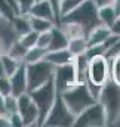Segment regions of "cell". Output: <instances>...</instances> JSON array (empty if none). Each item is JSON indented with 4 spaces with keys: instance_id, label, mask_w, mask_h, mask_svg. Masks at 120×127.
<instances>
[{
    "instance_id": "obj_23",
    "label": "cell",
    "mask_w": 120,
    "mask_h": 127,
    "mask_svg": "<svg viewBox=\"0 0 120 127\" xmlns=\"http://www.w3.org/2000/svg\"><path fill=\"white\" fill-rule=\"evenodd\" d=\"M0 59H1L3 71H4V75H6V77H10V75L18 69V66L21 65V61H18V59H15V58L9 56L7 53L0 55Z\"/></svg>"
},
{
    "instance_id": "obj_17",
    "label": "cell",
    "mask_w": 120,
    "mask_h": 127,
    "mask_svg": "<svg viewBox=\"0 0 120 127\" xmlns=\"http://www.w3.org/2000/svg\"><path fill=\"white\" fill-rule=\"evenodd\" d=\"M28 21H30L31 30L36 32H43L49 31L55 27V22L46 18H40V16H34V15H28Z\"/></svg>"
},
{
    "instance_id": "obj_27",
    "label": "cell",
    "mask_w": 120,
    "mask_h": 127,
    "mask_svg": "<svg viewBox=\"0 0 120 127\" xmlns=\"http://www.w3.org/2000/svg\"><path fill=\"white\" fill-rule=\"evenodd\" d=\"M37 35H39V32L30 30L28 32L19 35L18 40H19V43H21L25 49H30V47H33V46H36V43H37Z\"/></svg>"
},
{
    "instance_id": "obj_7",
    "label": "cell",
    "mask_w": 120,
    "mask_h": 127,
    "mask_svg": "<svg viewBox=\"0 0 120 127\" xmlns=\"http://www.w3.org/2000/svg\"><path fill=\"white\" fill-rule=\"evenodd\" d=\"M76 127H104L107 126V117L102 105L96 100L86 109H83L74 118Z\"/></svg>"
},
{
    "instance_id": "obj_24",
    "label": "cell",
    "mask_w": 120,
    "mask_h": 127,
    "mask_svg": "<svg viewBox=\"0 0 120 127\" xmlns=\"http://www.w3.org/2000/svg\"><path fill=\"white\" fill-rule=\"evenodd\" d=\"M25 52H27V49L19 43V40H15V41L7 47V50H6V53H7L9 56L18 59V61H21V62H22V59H24Z\"/></svg>"
},
{
    "instance_id": "obj_36",
    "label": "cell",
    "mask_w": 120,
    "mask_h": 127,
    "mask_svg": "<svg viewBox=\"0 0 120 127\" xmlns=\"http://www.w3.org/2000/svg\"><path fill=\"white\" fill-rule=\"evenodd\" d=\"M96 7H104V6H113L114 0H92Z\"/></svg>"
},
{
    "instance_id": "obj_11",
    "label": "cell",
    "mask_w": 120,
    "mask_h": 127,
    "mask_svg": "<svg viewBox=\"0 0 120 127\" xmlns=\"http://www.w3.org/2000/svg\"><path fill=\"white\" fill-rule=\"evenodd\" d=\"M10 81V95L19 96L27 92V74H25V64L21 62L18 69L9 77Z\"/></svg>"
},
{
    "instance_id": "obj_32",
    "label": "cell",
    "mask_w": 120,
    "mask_h": 127,
    "mask_svg": "<svg viewBox=\"0 0 120 127\" xmlns=\"http://www.w3.org/2000/svg\"><path fill=\"white\" fill-rule=\"evenodd\" d=\"M7 120H9V126L10 127H24L22 123V117L19 115V112H10L7 114Z\"/></svg>"
},
{
    "instance_id": "obj_38",
    "label": "cell",
    "mask_w": 120,
    "mask_h": 127,
    "mask_svg": "<svg viewBox=\"0 0 120 127\" xmlns=\"http://www.w3.org/2000/svg\"><path fill=\"white\" fill-rule=\"evenodd\" d=\"M113 9H114L116 15L120 16V0H114V3H113Z\"/></svg>"
},
{
    "instance_id": "obj_6",
    "label": "cell",
    "mask_w": 120,
    "mask_h": 127,
    "mask_svg": "<svg viewBox=\"0 0 120 127\" xmlns=\"http://www.w3.org/2000/svg\"><path fill=\"white\" fill-rule=\"evenodd\" d=\"M74 115L70 112V109L67 108V105L64 103L61 95L57 92L55 102L51 108V111L48 112L45 121L42 126L45 127H68L74 126Z\"/></svg>"
},
{
    "instance_id": "obj_29",
    "label": "cell",
    "mask_w": 120,
    "mask_h": 127,
    "mask_svg": "<svg viewBox=\"0 0 120 127\" xmlns=\"http://www.w3.org/2000/svg\"><path fill=\"white\" fill-rule=\"evenodd\" d=\"M18 111V102H16V96L13 95H6L4 96V114H10V112H16Z\"/></svg>"
},
{
    "instance_id": "obj_30",
    "label": "cell",
    "mask_w": 120,
    "mask_h": 127,
    "mask_svg": "<svg viewBox=\"0 0 120 127\" xmlns=\"http://www.w3.org/2000/svg\"><path fill=\"white\" fill-rule=\"evenodd\" d=\"M104 55H105V47H104V44L89 46L88 50L85 52V56H86L88 61H89L90 58H95V56H104Z\"/></svg>"
},
{
    "instance_id": "obj_15",
    "label": "cell",
    "mask_w": 120,
    "mask_h": 127,
    "mask_svg": "<svg viewBox=\"0 0 120 127\" xmlns=\"http://www.w3.org/2000/svg\"><path fill=\"white\" fill-rule=\"evenodd\" d=\"M68 46V37L64 34L60 27H54L51 30V43L48 50H58V49H67Z\"/></svg>"
},
{
    "instance_id": "obj_33",
    "label": "cell",
    "mask_w": 120,
    "mask_h": 127,
    "mask_svg": "<svg viewBox=\"0 0 120 127\" xmlns=\"http://www.w3.org/2000/svg\"><path fill=\"white\" fill-rule=\"evenodd\" d=\"M33 4H34V0H18L19 15H28V12H30Z\"/></svg>"
},
{
    "instance_id": "obj_9",
    "label": "cell",
    "mask_w": 120,
    "mask_h": 127,
    "mask_svg": "<svg viewBox=\"0 0 120 127\" xmlns=\"http://www.w3.org/2000/svg\"><path fill=\"white\" fill-rule=\"evenodd\" d=\"M54 84L58 93H62L64 90L70 89L71 86H74L77 81L76 77V71H74V65L73 61L70 64H64V65H58L54 69Z\"/></svg>"
},
{
    "instance_id": "obj_3",
    "label": "cell",
    "mask_w": 120,
    "mask_h": 127,
    "mask_svg": "<svg viewBox=\"0 0 120 127\" xmlns=\"http://www.w3.org/2000/svg\"><path fill=\"white\" fill-rule=\"evenodd\" d=\"M61 22H77V24H80L85 28L86 35L92 28H95L96 25H101V22L98 19V7L95 6V3L92 0L82 1L76 9L62 15L60 24Z\"/></svg>"
},
{
    "instance_id": "obj_18",
    "label": "cell",
    "mask_w": 120,
    "mask_h": 127,
    "mask_svg": "<svg viewBox=\"0 0 120 127\" xmlns=\"http://www.w3.org/2000/svg\"><path fill=\"white\" fill-rule=\"evenodd\" d=\"M58 27L68 37V40L70 38H76V37H86L85 28L80 24H77V22H61Z\"/></svg>"
},
{
    "instance_id": "obj_4",
    "label": "cell",
    "mask_w": 120,
    "mask_h": 127,
    "mask_svg": "<svg viewBox=\"0 0 120 127\" xmlns=\"http://www.w3.org/2000/svg\"><path fill=\"white\" fill-rule=\"evenodd\" d=\"M28 95L31 96V100L34 102V105L37 106L39 126H42L46 115H48V112L51 111V108H52V105L55 102V97H57V89H55L54 80H49L48 83L42 84L40 87L28 92Z\"/></svg>"
},
{
    "instance_id": "obj_41",
    "label": "cell",
    "mask_w": 120,
    "mask_h": 127,
    "mask_svg": "<svg viewBox=\"0 0 120 127\" xmlns=\"http://www.w3.org/2000/svg\"><path fill=\"white\" fill-rule=\"evenodd\" d=\"M6 50H7V47H6V44H4V41H3V38H0V55H3V53H6Z\"/></svg>"
},
{
    "instance_id": "obj_37",
    "label": "cell",
    "mask_w": 120,
    "mask_h": 127,
    "mask_svg": "<svg viewBox=\"0 0 120 127\" xmlns=\"http://www.w3.org/2000/svg\"><path fill=\"white\" fill-rule=\"evenodd\" d=\"M0 127H9V120L6 114H0Z\"/></svg>"
},
{
    "instance_id": "obj_42",
    "label": "cell",
    "mask_w": 120,
    "mask_h": 127,
    "mask_svg": "<svg viewBox=\"0 0 120 127\" xmlns=\"http://www.w3.org/2000/svg\"><path fill=\"white\" fill-rule=\"evenodd\" d=\"M0 75H4V71H3V65H1V59H0Z\"/></svg>"
},
{
    "instance_id": "obj_8",
    "label": "cell",
    "mask_w": 120,
    "mask_h": 127,
    "mask_svg": "<svg viewBox=\"0 0 120 127\" xmlns=\"http://www.w3.org/2000/svg\"><path fill=\"white\" fill-rule=\"evenodd\" d=\"M110 78V62L105 56H95L88 61V69H86V81L104 86V83Z\"/></svg>"
},
{
    "instance_id": "obj_26",
    "label": "cell",
    "mask_w": 120,
    "mask_h": 127,
    "mask_svg": "<svg viewBox=\"0 0 120 127\" xmlns=\"http://www.w3.org/2000/svg\"><path fill=\"white\" fill-rule=\"evenodd\" d=\"M15 15H19V13H18L6 0H0V18H3L4 21L10 22Z\"/></svg>"
},
{
    "instance_id": "obj_39",
    "label": "cell",
    "mask_w": 120,
    "mask_h": 127,
    "mask_svg": "<svg viewBox=\"0 0 120 127\" xmlns=\"http://www.w3.org/2000/svg\"><path fill=\"white\" fill-rule=\"evenodd\" d=\"M0 114H4V96L0 93Z\"/></svg>"
},
{
    "instance_id": "obj_13",
    "label": "cell",
    "mask_w": 120,
    "mask_h": 127,
    "mask_svg": "<svg viewBox=\"0 0 120 127\" xmlns=\"http://www.w3.org/2000/svg\"><path fill=\"white\" fill-rule=\"evenodd\" d=\"M28 15L34 16H40V18H46L55 22V15H54V9L51 6V3L48 0H42V1H34V4L31 6Z\"/></svg>"
},
{
    "instance_id": "obj_20",
    "label": "cell",
    "mask_w": 120,
    "mask_h": 127,
    "mask_svg": "<svg viewBox=\"0 0 120 127\" xmlns=\"http://www.w3.org/2000/svg\"><path fill=\"white\" fill-rule=\"evenodd\" d=\"M98 19L101 22V25L104 27H111L113 22L117 19V15L113 9V6H104V7H98Z\"/></svg>"
},
{
    "instance_id": "obj_21",
    "label": "cell",
    "mask_w": 120,
    "mask_h": 127,
    "mask_svg": "<svg viewBox=\"0 0 120 127\" xmlns=\"http://www.w3.org/2000/svg\"><path fill=\"white\" fill-rule=\"evenodd\" d=\"M73 65H74V71H76V77L79 83L86 81V69H88V59L85 55L80 56H74L73 58Z\"/></svg>"
},
{
    "instance_id": "obj_31",
    "label": "cell",
    "mask_w": 120,
    "mask_h": 127,
    "mask_svg": "<svg viewBox=\"0 0 120 127\" xmlns=\"http://www.w3.org/2000/svg\"><path fill=\"white\" fill-rule=\"evenodd\" d=\"M49 43H51V30H49V31L39 32L36 46H39V47H43V49H48V47H49Z\"/></svg>"
},
{
    "instance_id": "obj_2",
    "label": "cell",
    "mask_w": 120,
    "mask_h": 127,
    "mask_svg": "<svg viewBox=\"0 0 120 127\" xmlns=\"http://www.w3.org/2000/svg\"><path fill=\"white\" fill-rule=\"evenodd\" d=\"M60 95L64 100V103L67 105V108L70 109V112L74 117L79 115L83 109H86L88 106H90L92 103L96 102V99L90 93L89 87L85 81L83 83H76L74 86L64 90Z\"/></svg>"
},
{
    "instance_id": "obj_14",
    "label": "cell",
    "mask_w": 120,
    "mask_h": 127,
    "mask_svg": "<svg viewBox=\"0 0 120 127\" xmlns=\"http://www.w3.org/2000/svg\"><path fill=\"white\" fill-rule=\"evenodd\" d=\"M111 34L108 27H104V25H96L95 28H92L88 35H86V40H88V46H95V44H102L105 41V38Z\"/></svg>"
},
{
    "instance_id": "obj_5",
    "label": "cell",
    "mask_w": 120,
    "mask_h": 127,
    "mask_svg": "<svg viewBox=\"0 0 120 127\" xmlns=\"http://www.w3.org/2000/svg\"><path fill=\"white\" fill-rule=\"evenodd\" d=\"M55 66L46 59L34 64H25V74H27V92H31L42 84L48 83L54 78Z\"/></svg>"
},
{
    "instance_id": "obj_10",
    "label": "cell",
    "mask_w": 120,
    "mask_h": 127,
    "mask_svg": "<svg viewBox=\"0 0 120 127\" xmlns=\"http://www.w3.org/2000/svg\"><path fill=\"white\" fill-rule=\"evenodd\" d=\"M16 102H18V112L22 117L24 127L39 126V111L34 102L31 100V96L28 95V92L16 96Z\"/></svg>"
},
{
    "instance_id": "obj_43",
    "label": "cell",
    "mask_w": 120,
    "mask_h": 127,
    "mask_svg": "<svg viewBox=\"0 0 120 127\" xmlns=\"http://www.w3.org/2000/svg\"><path fill=\"white\" fill-rule=\"evenodd\" d=\"M34 1H42V0H34Z\"/></svg>"
},
{
    "instance_id": "obj_35",
    "label": "cell",
    "mask_w": 120,
    "mask_h": 127,
    "mask_svg": "<svg viewBox=\"0 0 120 127\" xmlns=\"http://www.w3.org/2000/svg\"><path fill=\"white\" fill-rule=\"evenodd\" d=\"M110 31H111V34L120 35V16H117V19L113 22V25L110 27Z\"/></svg>"
},
{
    "instance_id": "obj_25",
    "label": "cell",
    "mask_w": 120,
    "mask_h": 127,
    "mask_svg": "<svg viewBox=\"0 0 120 127\" xmlns=\"http://www.w3.org/2000/svg\"><path fill=\"white\" fill-rule=\"evenodd\" d=\"M110 62V80L120 86V55L114 56Z\"/></svg>"
},
{
    "instance_id": "obj_22",
    "label": "cell",
    "mask_w": 120,
    "mask_h": 127,
    "mask_svg": "<svg viewBox=\"0 0 120 127\" xmlns=\"http://www.w3.org/2000/svg\"><path fill=\"white\" fill-rule=\"evenodd\" d=\"M46 52H48V49H43V47H39V46H33L30 49H27L22 62L34 64V62H39V61H43L45 56H46Z\"/></svg>"
},
{
    "instance_id": "obj_28",
    "label": "cell",
    "mask_w": 120,
    "mask_h": 127,
    "mask_svg": "<svg viewBox=\"0 0 120 127\" xmlns=\"http://www.w3.org/2000/svg\"><path fill=\"white\" fill-rule=\"evenodd\" d=\"M82 1L85 0H60V12H61V16L71 12L73 9H76Z\"/></svg>"
},
{
    "instance_id": "obj_16",
    "label": "cell",
    "mask_w": 120,
    "mask_h": 127,
    "mask_svg": "<svg viewBox=\"0 0 120 127\" xmlns=\"http://www.w3.org/2000/svg\"><path fill=\"white\" fill-rule=\"evenodd\" d=\"M88 40L86 37H76V38H70L68 40V46L67 49L70 50V53L74 56H80V55H85V52L88 50Z\"/></svg>"
},
{
    "instance_id": "obj_34",
    "label": "cell",
    "mask_w": 120,
    "mask_h": 127,
    "mask_svg": "<svg viewBox=\"0 0 120 127\" xmlns=\"http://www.w3.org/2000/svg\"><path fill=\"white\" fill-rule=\"evenodd\" d=\"M0 93L3 96L10 95V81L6 75H0Z\"/></svg>"
},
{
    "instance_id": "obj_12",
    "label": "cell",
    "mask_w": 120,
    "mask_h": 127,
    "mask_svg": "<svg viewBox=\"0 0 120 127\" xmlns=\"http://www.w3.org/2000/svg\"><path fill=\"white\" fill-rule=\"evenodd\" d=\"M45 59L48 62H51L54 66L64 65V64H70L73 61V55L70 53L68 49H58V50H48Z\"/></svg>"
},
{
    "instance_id": "obj_19",
    "label": "cell",
    "mask_w": 120,
    "mask_h": 127,
    "mask_svg": "<svg viewBox=\"0 0 120 127\" xmlns=\"http://www.w3.org/2000/svg\"><path fill=\"white\" fill-rule=\"evenodd\" d=\"M13 31L16 32V35H22L25 32H28L31 30L30 21H28V15H15L13 19L10 21Z\"/></svg>"
},
{
    "instance_id": "obj_40",
    "label": "cell",
    "mask_w": 120,
    "mask_h": 127,
    "mask_svg": "<svg viewBox=\"0 0 120 127\" xmlns=\"http://www.w3.org/2000/svg\"><path fill=\"white\" fill-rule=\"evenodd\" d=\"M6 1H7V3H9V4H10L18 13H19V10H18V0H6Z\"/></svg>"
},
{
    "instance_id": "obj_1",
    "label": "cell",
    "mask_w": 120,
    "mask_h": 127,
    "mask_svg": "<svg viewBox=\"0 0 120 127\" xmlns=\"http://www.w3.org/2000/svg\"><path fill=\"white\" fill-rule=\"evenodd\" d=\"M96 100L102 105L105 111L107 126L116 124L120 120V86L108 78L101 87Z\"/></svg>"
}]
</instances>
